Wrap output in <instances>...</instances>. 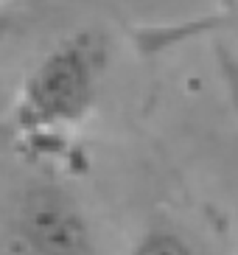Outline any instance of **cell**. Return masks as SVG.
<instances>
[{
    "label": "cell",
    "mask_w": 238,
    "mask_h": 255,
    "mask_svg": "<svg viewBox=\"0 0 238 255\" xmlns=\"http://www.w3.org/2000/svg\"><path fill=\"white\" fill-rule=\"evenodd\" d=\"M107 70V39L76 31L28 70L14 101V127L31 146L59 143L93 113Z\"/></svg>",
    "instance_id": "1"
},
{
    "label": "cell",
    "mask_w": 238,
    "mask_h": 255,
    "mask_svg": "<svg viewBox=\"0 0 238 255\" xmlns=\"http://www.w3.org/2000/svg\"><path fill=\"white\" fill-rule=\"evenodd\" d=\"M14 233L31 255H93V227L59 185H31L20 196Z\"/></svg>",
    "instance_id": "2"
},
{
    "label": "cell",
    "mask_w": 238,
    "mask_h": 255,
    "mask_svg": "<svg viewBox=\"0 0 238 255\" xmlns=\"http://www.w3.org/2000/svg\"><path fill=\"white\" fill-rule=\"evenodd\" d=\"M132 255H194V250L185 239H179L177 233L151 230L134 244Z\"/></svg>",
    "instance_id": "3"
},
{
    "label": "cell",
    "mask_w": 238,
    "mask_h": 255,
    "mask_svg": "<svg viewBox=\"0 0 238 255\" xmlns=\"http://www.w3.org/2000/svg\"><path fill=\"white\" fill-rule=\"evenodd\" d=\"M8 34H11V20H8L6 14H0V48H3Z\"/></svg>",
    "instance_id": "4"
}]
</instances>
